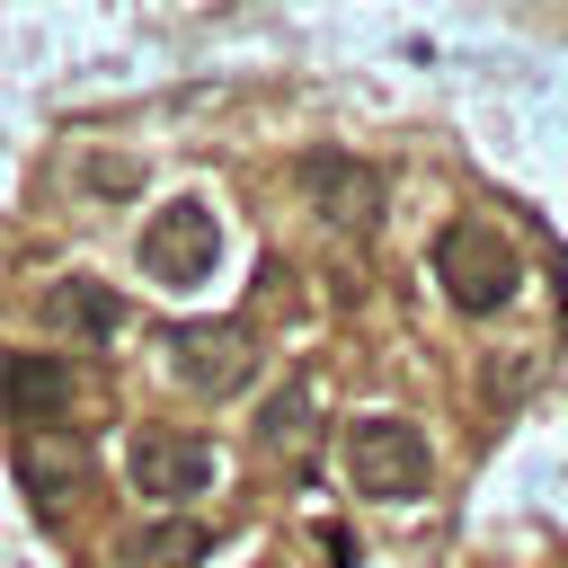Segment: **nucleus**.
Listing matches in <instances>:
<instances>
[{"label":"nucleus","instance_id":"f257e3e1","mask_svg":"<svg viewBox=\"0 0 568 568\" xmlns=\"http://www.w3.org/2000/svg\"><path fill=\"white\" fill-rule=\"evenodd\" d=\"M435 284L453 293V311H470V320H488V311H506L515 302V284H524V257H515V240L497 231V222H444L435 231Z\"/></svg>","mask_w":568,"mask_h":568},{"label":"nucleus","instance_id":"f03ea898","mask_svg":"<svg viewBox=\"0 0 568 568\" xmlns=\"http://www.w3.org/2000/svg\"><path fill=\"white\" fill-rule=\"evenodd\" d=\"M426 479H435L426 426H408V417H355L346 426V488L355 497L408 506V497H426Z\"/></svg>","mask_w":568,"mask_h":568},{"label":"nucleus","instance_id":"7ed1b4c3","mask_svg":"<svg viewBox=\"0 0 568 568\" xmlns=\"http://www.w3.org/2000/svg\"><path fill=\"white\" fill-rule=\"evenodd\" d=\"M160 346H169L178 382L204 390V399H231V390H248V373H257V346H248L240 320H178Z\"/></svg>","mask_w":568,"mask_h":568},{"label":"nucleus","instance_id":"20e7f679","mask_svg":"<svg viewBox=\"0 0 568 568\" xmlns=\"http://www.w3.org/2000/svg\"><path fill=\"white\" fill-rule=\"evenodd\" d=\"M213 257H222V222H213V204L178 195V204H160V213L142 222V266H151L160 284H204Z\"/></svg>","mask_w":568,"mask_h":568},{"label":"nucleus","instance_id":"39448f33","mask_svg":"<svg viewBox=\"0 0 568 568\" xmlns=\"http://www.w3.org/2000/svg\"><path fill=\"white\" fill-rule=\"evenodd\" d=\"M124 470H133V497H195L213 488V444L186 426H133Z\"/></svg>","mask_w":568,"mask_h":568},{"label":"nucleus","instance_id":"423d86ee","mask_svg":"<svg viewBox=\"0 0 568 568\" xmlns=\"http://www.w3.org/2000/svg\"><path fill=\"white\" fill-rule=\"evenodd\" d=\"M302 186H311V213H328V222H346V231H364V222L382 213V178H373L364 160H346V151H311V160H302Z\"/></svg>","mask_w":568,"mask_h":568},{"label":"nucleus","instance_id":"0eeeda50","mask_svg":"<svg viewBox=\"0 0 568 568\" xmlns=\"http://www.w3.org/2000/svg\"><path fill=\"white\" fill-rule=\"evenodd\" d=\"M0 408L18 426H62L71 417V364L62 355H0Z\"/></svg>","mask_w":568,"mask_h":568},{"label":"nucleus","instance_id":"6e6552de","mask_svg":"<svg viewBox=\"0 0 568 568\" xmlns=\"http://www.w3.org/2000/svg\"><path fill=\"white\" fill-rule=\"evenodd\" d=\"M204 550H213V532L178 515V524H142V532H124L115 559H124V568H195Z\"/></svg>","mask_w":568,"mask_h":568},{"label":"nucleus","instance_id":"1a4fd4ad","mask_svg":"<svg viewBox=\"0 0 568 568\" xmlns=\"http://www.w3.org/2000/svg\"><path fill=\"white\" fill-rule=\"evenodd\" d=\"M44 435H53V426H27V453H18V470H27L36 506L53 515V506H62V488H80V444H71V453H53Z\"/></svg>","mask_w":568,"mask_h":568},{"label":"nucleus","instance_id":"9d476101","mask_svg":"<svg viewBox=\"0 0 568 568\" xmlns=\"http://www.w3.org/2000/svg\"><path fill=\"white\" fill-rule=\"evenodd\" d=\"M44 320H53V328H80V337H106V328H115V293H98L89 275H71V284L44 293Z\"/></svg>","mask_w":568,"mask_h":568},{"label":"nucleus","instance_id":"9b49d317","mask_svg":"<svg viewBox=\"0 0 568 568\" xmlns=\"http://www.w3.org/2000/svg\"><path fill=\"white\" fill-rule=\"evenodd\" d=\"M257 444H266L275 462H302V444H311V382H293L284 399H266V417H257Z\"/></svg>","mask_w":568,"mask_h":568}]
</instances>
